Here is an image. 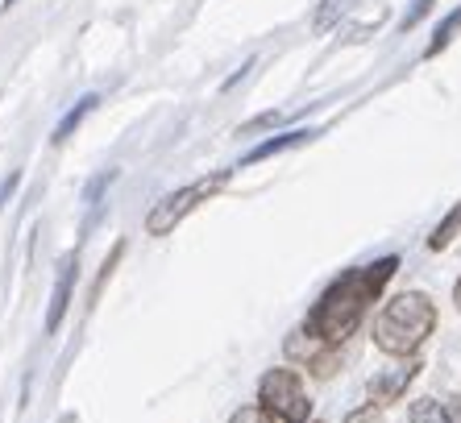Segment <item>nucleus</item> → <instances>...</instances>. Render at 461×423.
Returning a JSON list of instances; mask_svg holds the SVG:
<instances>
[{"label": "nucleus", "mask_w": 461, "mask_h": 423, "mask_svg": "<svg viewBox=\"0 0 461 423\" xmlns=\"http://www.w3.org/2000/svg\"><path fill=\"white\" fill-rule=\"evenodd\" d=\"M445 411H449V423H461V394H453Z\"/></svg>", "instance_id": "20"}, {"label": "nucleus", "mask_w": 461, "mask_h": 423, "mask_svg": "<svg viewBox=\"0 0 461 423\" xmlns=\"http://www.w3.org/2000/svg\"><path fill=\"white\" fill-rule=\"evenodd\" d=\"M283 121H287V112H279V108H275V112H262V117L246 121V125L237 129V138H246V133H258V129H275V125H283Z\"/></svg>", "instance_id": "14"}, {"label": "nucleus", "mask_w": 461, "mask_h": 423, "mask_svg": "<svg viewBox=\"0 0 461 423\" xmlns=\"http://www.w3.org/2000/svg\"><path fill=\"white\" fill-rule=\"evenodd\" d=\"M457 30H461V9H453L449 17H445V22L437 25V33H432V42L424 46V58H437V54L453 42V33H457Z\"/></svg>", "instance_id": "11"}, {"label": "nucleus", "mask_w": 461, "mask_h": 423, "mask_svg": "<svg viewBox=\"0 0 461 423\" xmlns=\"http://www.w3.org/2000/svg\"><path fill=\"white\" fill-rule=\"evenodd\" d=\"M254 63H258V58H246V63L237 67V71H233V75H229V79H225V92H233V87L241 84V79H246V71H249V67H254Z\"/></svg>", "instance_id": "19"}, {"label": "nucleus", "mask_w": 461, "mask_h": 423, "mask_svg": "<svg viewBox=\"0 0 461 423\" xmlns=\"http://www.w3.org/2000/svg\"><path fill=\"white\" fill-rule=\"evenodd\" d=\"M321 138V129H287V133H279V138H270V141H262V146H254L241 158V166H254V162H267V158H275V154H283V149H295V146H308V141H316Z\"/></svg>", "instance_id": "8"}, {"label": "nucleus", "mask_w": 461, "mask_h": 423, "mask_svg": "<svg viewBox=\"0 0 461 423\" xmlns=\"http://www.w3.org/2000/svg\"><path fill=\"white\" fill-rule=\"evenodd\" d=\"M283 349H287L291 361H303L312 374H321V378H329V374L337 370V345H324L321 337H312L308 328H295L287 340H283Z\"/></svg>", "instance_id": "6"}, {"label": "nucleus", "mask_w": 461, "mask_h": 423, "mask_svg": "<svg viewBox=\"0 0 461 423\" xmlns=\"http://www.w3.org/2000/svg\"><path fill=\"white\" fill-rule=\"evenodd\" d=\"M17 183H22V170H9V175L0 179V208H5V200H13V191H17Z\"/></svg>", "instance_id": "18"}, {"label": "nucleus", "mask_w": 461, "mask_h": 423, "mask_svg": "<svg viewBox=\"0 0 461 423\" xmlns=\"http://www.w3.org/2000/svg\"><path fill=\"white\" fill-rule=\"evenodd\" d=\"M341 423H383V407H375V402H366V407H357V411H349Z\"/></svg>", "instance_id": "17"}, {"label": "nucleus", "mask_w": 461, "mask_h": 423, "mask_svg": "<svg viewBox=\"0 0 461 423\" xmlns=\"http://www.w3.org/2000/svg\"><path fill=\"white\" fill-rule=\"evenodd\" d=\"M416 374H420V361L403 357V361H395L391 370H375V378L366 382V394H370L375 407H391V402L403 399V391L416 382Z\"/></svg>", "instance_id": "5"}, {"label": "nucleus", "mask_w": 461, "mask_h": 423, "mask_svg": "<svg viewBox=\"0 0 461 423\" xmlns=\"http://www.w3.org/2000/svg\"><path fill=\"white\" fill-rule=\"evenodd\" d=\"M258 407H267L275 415V423H308L312 415V399L303 386V374L291 365H275L262 374L258 382Z\"/></svg>", "instance_id": "3"}, {"label": "nucleus", "mask_w": 461, "mask_h": 423, "mask_svg": "<svg viewBox=\"0 0 461 423\" xmlns=\"http://www.w3.org/2000/svg\"><path fill=\"white\" fill-rule=\"evenodd\" d=\"M96 104H100V95H96V92L79 95V100H76V108H67V117L59 121V125H54V133H50V141H54V146H63V141L71 138V133H76L79 125H84V117H87V112H92V108H96Z\"/></svg>", "instance_id": "9"}, {"label": "nucleus", "mask_w": 461, "mask_h": 423, "mask_svg": "<svg viewBox=\"0 0 461 423\" xmlns=\"http://www.w3.org/2000/svg\"><path fill=\"white\" fill-rule=\"evenodd\" d=\"M229 423H275V415H270L267 407H258V402H249V407H241V411L229 415Z\"/></svg>", "instance_id": "15"}, {"label": "nucleus", "mask_w": 461, "mask_h": 423, "mask_svg": "<svg viewBox=\"0 0 461 423\" xmlns=\"http://www.w3.org/2000/svg\"><path fill=\"white\" fill-rule=\"evenodd\" d=\"M437 328V303L424 291H403V295L386 299L383 311L375 316V345L386 357H416L424 340Z\"/></svg>", "instance_id": "2"}, {"label": "nucleus", "mask_w": 461, "mask_h": 423, "mask_svg": "<svg viewBox=\"0 0 461 423\" xmlns=\"http://www.w3.org/2000/svg\"><path fill=\"white\" fill-rule=\"evenodd\" d=\"M457 233H461V203H457V208H449V216H445V220H440L437 229H432L429 249H432V254H440V249H449L453 237H457Z\"/></svg>", "instance_id": "10"}, {"label": "nucleus", "mask_w": 461, "mask_h": 423, "mask_svg": "<svg viewBox=\"0 0 461 423\" xmlns=\"http://www.w3.org/2000/svg\"><path fill=\"white\" fill-rule=\"evenodd\" d=\"M345 9V0H321V13H316V33H329L333 30V22H337V13Z\"/></svg>", "instance_id": "13"}, {"label": "nucleus", "mask_w": 461, "mask_h": 423, "mask_svg": "<svg viewBox=\"0 0 461 423\" xmlns=\"http://www.w3.org/2000/svg\"><path fill=\"white\" fill-rule=\"evenodd\" d=\"M76 278H79V254H67L63 266H59V278H54L50 307H46V332H50V337L63 328V316L71 311V291H76Z\"/></svg>", "instance_id": "7"}, {"label": "nucleus", "mask_w": 461, "mask_h": 423, "mask_svg": "<svg viewBox=\"0 0 461 423\" xmlns=\"http://www.w3.org/2000/svg\"><path fill=\"white\" fill-rule=\"evenodd\" d=\"M432 4H437V0H416V4H411V9L403 13V22H399V25H403V33H408V30H416V25H420V22H424V17H429V13H432Z\"/></svg>", "instance_id": "16"}, {"label": "nucleus", "mask_w": 461, "mask_h": 423, "mask_svg": "<svg viewBox=\"0 0 461 423\" xmlns=\"http://www.w3.org/2000/svg\"><path fill=\"white\" fill-rule=\"evenodd\" d=\"M399 270V257H378L370 266H354V270H345L337 283H329L316 307L308 311L303 320V328L312 337H321L324 345H337L341 349V340H349L357 332V324L366 320V311L375 307V299L383 295V286L395 278Z\"/></svg>", "instance_id": "1"}, {"label": "nucleus", "mask_w": 461, "mask_h": 423, "mask_svg": "<svg viewBox=\"0 0 461 423\" xmlns=\"http://www.w3.org/2000/svg\"><path fill=\"white\" fill-rule=\"evenodd\" d=\"M408 423H449V411L437 399H416L408 407Z\"/></svg>", "instance_id": "12"}, {"label": "nucleus", "mask_w": 461, "mask_h": 423, "mask_svg": "<svg viewBox=\"0 0 461 423\" xmlns=\"http://www.w3.org/2000/svg\"><path fill=\"white\" fill-rule=\"evenodd\" d=\"M229 175H233V170H216V175H204V179H195V183H187V187L171 191V195H162V200L150 208V216H146V233H150V237H167L175 224L187 220L200 203L212 200L216 191L229 183Z\"/></svg>", "instance_id": "4"}, {"label": "nucleus", "mask_w": 461, "mask_h": 423, "mask_svg": "<svg viewBox=\"0 0 461 423\" xmlns=\"http://www.w3.org/2000/svg\"><path fill=\"white\" fill-rule=\"evenodd\" d=\"M453 303H457V311H461V278H457V286H453Z\"/></svg>", "instance_id": "21"}, {"label": "nucleus", "mask_w": 461, "mask_h": 423, "mask_svg": "<svg viewBox=\"0 0 461 423\" xmlns=\"http://www.w3.org/2000/svg\"><path fill=\"white\" fill-rule=\"evenodd\" d=\"M13 4H17V0H5V9H13Z\"/></svg>", "instance_id": "22"}]
</instances>
